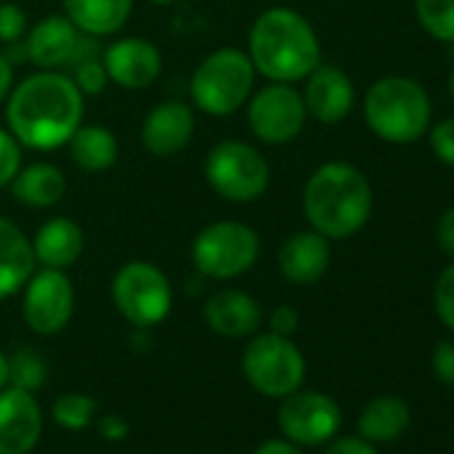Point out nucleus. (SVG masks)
Masks as SVG:
<instances>
[{"label": "nucleus", "instance_id": "obj_1", "mask_svg": "<svg viewBox=\"0 0 454 454\" xmlns=\"http://www.w3.org/2000/svg\"><path fill=\"white\" fill-rule=\"evenodd\" d=\"M86 97L65 70H35L14 83L6 99V129L27 150L49 153L67 145L83 123Z\"/></svg>", "mask_w": 454, "mask_h": 454}, {"label": "nucleus", "instance_id": "obj_2", "mask_svg": "<svg viewBox=\"0 0 454 454\" xmlns=\"http://www.w3.org/2000/svg\"><path fill=\"white\" fill-rule=\"evenodd\" d=\"M247 54L257 75L276 83H300L321 65V43L313 25L284 6L268 9L254 20Z\"/></svg>", "mask_w": 454, "mask_h": 454}, {"label": "nucleus", "instance_id": "obj_3", "mask_svg": "<svg viewBox=\"0 0 454 454\" xmlns=\"http://www.w3.org/2000/svg\"><path fill=\"white\" fill-rule=\"evenodd\" d=\"M374 206L369 179L345 160L318 166L302 190V208L310 231L324 239L345 241L369 222Z\"/></svg>", "mask_w": 454, "mask_h": 454}, {"label": "nucleus", "instance_id": "obj_4", "mask_svg": "<svg viewBox=\"0 0 454 454\" xmlns=\"http://www.w3.org/2000/svg\"><path fill=\"white\" fill-rule=\"evenodd\" d=\"M257 70L247 51L224 46L203 57L190 78V105L211 118L236 115L252 97Z\"/></svg>", "mask_w": 454, "mask_h": 454}, {"label": "nucleus", "instance_id": "obj_5", "mask_svg": "<svg viewBox=\"0 0 454 454\" xmlns=\"http://www.w3.org/2000/svg\"><path fill=\"white\" fill-rule=\"evenodd\" d=\"M366 126L390 145H409L427 131L430 99L425 89L403 75H390L366 91L364 99Z\"/></svg>", "mask_w": 454, "mask_h": 454}, {"label": "nucleus", "instance_id": "obj_6", "mask_svg": "<svg viewBox=\"0 0 454 454\" xmlns=\"http://www.w3.org/2000/svg\"><path fill=\"white\" fill-rule=\"evenodd\" d=\"M260 252V233L252 224L239 219H216L192 239L190 262L203 278L233 281L257 265Z\"/></svg>", "mask_w": 454, "mask_h": 454}, {"label": "nucleus", "instance_id": "obj_7", "mask_svg": "<svg viewBox=\"0 0 454 454\" xmlns=\"http://www.w3.org/2000/svg\"><path fill=\"white\" fill-rule=\"evenodd\" d=\"M206 184L227 203H254L270 187L268 158L244 139L216 142L203 160Z\"/></svg>", "mask_w": 454, "mask_h": 454}, {"label": "nucleus", "instance_id": "obj_8", "mask_svg": "<svg viewBox=\"0 0 454 454\" xmlns=\"http://www.w3.org/2000/svg\"><path fill=\"white\" fill-rule=\"evenodd\" d=\"M110 297L118 313L137 329H153L163 324L174 305L168 276L147 260H131L121 265L113 276Z\"/></svg>", "mask_w": 454, "mask_h": 454}, {"label": "nucleus", "instance_id": "obj_9", "mask_svg": "<svg viewBox=\"0 0 454 454\" xmlns=\"http://www.w3.org/2000/svg\"><path fill=\"white\" fill-rule=\"evenodd\" d=\"M249 385L268 398H286L302 387L305 380V356L292 342L276 332L252 334L241 358Z\"/></svg>", "mask_w": 454, "mask_h": 454}, {"label": "nucleus", "instance_id": "obj_10", "mask_svg": "<svg viewBox=\"0 0 454 454\" xmlns=\"http://www.w3.org/2000/svg\"><path fill=\"white\" fill-rule=\"evenodd\" d=\"M244 107L249 131L265 145H286L297 139L308 121L302 91H297L294 83L268 81L262 89L252 91Z\"/></svg>", "mask_w": 454, "mask_h": 454}, {"label": "nucleus", "instance_id": "obj_11", "mask_svg": "<svg viewBox=\"0 0 454 454\" xmlns=\"http://www.w3.org/2000/svg\"><path fill=\"white\" fill-rule=\"evenodd\" d=\"M73 310H75V286L67 270L35 268V273L22 289L25 324L41 337H51L70 324Z\"/></svg>", "mask_w": 454, "mask_h": 454}, {"label": "nucleus", "instance_id": "obj_12", "mask_svg": "<svg viewBox=\"0 0 454 454\" xmlns=\"http://www.w3.org/2000/svg\"><path fill=\"white\" fill-rule=\"evenodd\" d=\"M278 425L286 441L297 446H318L342 425V411L337 401L318 390H294L281 401Z\"/></svg>", "mask_w": 454, "mask_h": 454}, {"label": "nucleus", "instance_id": "obj_13", "mask_svg": "<svg viewBox=\"0 0 454 454\" xmlns=\"http://www.w3.org/2000/svg\"><path fill=\"white\" fill-rule=\"evenodd\" d=\"M102 65L107 70L110 83L126 91H142V89H150L160 78L163 54L153 41L129 35L102 49Z\"/></svg>", "mask_w": 454, "mask_h": 454}, {"label": "nucleus", "instance_id": "obj_14", "mask_svg": "<svg viewBox=\"0 0 454 454\" xmlns=\"http://www.w3.org/2000/svg\"><path fill=\"white\" fill-rule=\"evenodd\" d=\"M195 134V107L182 99H166L155 105L139 129L142 147L155 158L179 155Z\"/></svg>", "mask_w": 454, "mask_h": 454}, {"label": "nucleus", "instance_id": "obj_15", "mask_svg": "<svg viewBox=\"0 0 454 454\" xmlns=\"http://www.w3.org/2000/svg\"><path fill=\"white\" fill-rule=\"evenodd\" d=\"M43 433V414L33 393L6 385L0 390V454H30Z\"/></svg>", "mask_w": 454, "mask_h": 454}, {"label": "nucleus", "instance_id": "obj_16", "mask_svg": "<svg viewBox=\"0 0 454 454\" xmlns=\"http://www.w3.org/2000/svg\"><path fill=\"white\" fill-rule=\"evenodd\" d=\"M203 321L224 340H241L257 334L262 324V308L244 289H219L206 300Z\"/></svg>", "mask_w": 454, "mask_h": 454}, {"label": "nucleus", "instance_id": "obj_17", "mask_svg": "<svg viewBox=\"0 0 454 454\" xmlns=\"http://www.w3.org/2000/svg\"><path fill=\"white\" fill-rule=\"evenodd\" d=\"M308 115H313L318 123H340L350 115L353 102H356V89L353 81L334 65H318L308 78H305V91H302Z\"/></svg>", "mask_w": 454, "mask_h": 454}, {"label": "nucleus", "instance_id": "obj_18", "mask_svg": "<svg viewBox=\"0 0 454 454\" xmlns=\"http://www.w3.org/2000/svg\"><path fill=\"white\" fill-rule=\"evenodd\" d=\"M78 41L81 30L65 14L43 17L25 35L27 62L38 70H65L73 62Z\"/></svg>", "mask_w": 454, "mask_h": 454}, {"label": "nucleus", "instance_id": "obj_19", "mask_svg": "<svg viewBox=\"0 0 454 454\" xmlns=\"http://www.w3.org/2000/svg\"><path fill=\"white\" fill-rule=\"evenodd\" d=\"M332 262L329 239L316 231L289 236L278 249V270L294 286H313L324 278Z\"/></svg>", "mask_w": 454, "mask_h": 454}, {"label": "nucleus", "instance_id": "obj_20", "mask_svg": "<svg viewBox=\"0 0 454 454\" xmlns=\"http://www.w3.org/2000/svg\"><path fill=\"white\" fill-rule=\"evenodd\" d=\"M30 244H33L38 268L70 270L83 257L86 233H83V227L70 216H51L38 227Z\"/></svg>", "mask_w": 454, "mask_h": 454}, {"label": "nucleus", "instance_id": "obj_21", "mask_svg": "<svg viewBox=\"0 0 454 454\" xmlns=\"http://www.w3.org/2000/svg\"><path fill=\"white\" fill-rule=\"evenodd\" d=\"M35 268L30 236L9 216H0V302L20 294Z\"/></svg>", "mask_w": 454, "mask_h": 454}, {"label": "nucleus", "instance_id": "obj_22", "mask_svg": "<svg viewBox=\"0 0 454 454\" xmlns=\"http://www.w3.org/2000/svg\"><path fill=\"white\" fill-rule=\"evenodd\" d=\"M9 187L17 203L30 208H51L67 195V174L57 163L35 160L22 166Z\"/></svg>", "mask_w": 454, "mask_h": 454}, {"label": "nucleus", "instance_id": "obj_23", "mask_svg": "<svg viewBox=\"0 0 454 454\" xmlns=\"http://www.w3.org/2000/svg\"><path fill=\"white\" fill-rule=\"evenodd\" d=\"M134 14V0H65V17L91 38L118 35Z\"/></svg>", "mask_w": 454, "mask_h": 454}, {"label": "nucleus", "instance_id": "obj_24", "mask_svg": "<svg viewBox=\"0 0 454 454\" xmlns=\"http://www.w3.org/2000/svg\"><path fill=\"white\" fill-rule=\"evenodd\" d=\"M67 150L73 163L86 174L110 171L121 155L118 137L102 123H81L75 134L67 139Z\"/></svg>", "mask_w": 454, "mask_h": 454}, {"label": "nucleus", "instance_id": "obj_25", "mask_svg": "<svg viewBox=\"0 0 454 454\" xmlns=\"http://www.w3.org/2000/svg\"><path fill=\"white\" fill-rule=\"evenodd\" d=\"M411 411L403 398L398 395H380L361 411L358 430L361 438L369 443H390L409 427Z\"/></svg>", "mask_w": 454, "mask_h": 454}, {"label": "nucleus", "instance_id": "obj_26", "mask_svg": "<svg viewBox=\"0 0 454 454\" xmlns=\"http://www.w3.org/2000/svg\"><path fill=\"white\" fill-rule=\"evenodd\" d=\"M51 417L65 430H86L97 417V401L86 393H62L51 406Z\"/></svg>", "mask_w": 454, "mask_h": 454}, {"label": "nucleus", "instance_id": "obj_27", "mask_svg": "<svg viewBox=\"0 0 454 454\" xmlns=\"http://www.w3.org/2000/svg\"><path fill=\"white\" fill-rule=\"evenodd\" d=\"M414 12L435 41L454 43V0H414Z\"/></svg>", "mask_w": 454, "mask_h": 454}, {"label": "nucleus", "instance_id": "obj_28", "mask_svg": "<svg viewBox=\"0 0 454 454\" xmlns=\"http://www.w3.org/2000/svg\"><path fill=\"white\" fill-rule=\"evenodd\" d=\"M46 382V364L33 348H20L9 356V385L35 393Z\"/></svg>", "mask_w": 454, "mask_h": 454}, {"label": "nucleus", "instance_id": "obj_29", "mask_svg": "<svg viewBox=\"0 0 454 454\" xmlns=\"http://www.w3.org/2000/svg\"><path fill=\"white\" fill-rule=\"evenodd\" d=\"M73 83L78 86V91L83 97H99L110 78H107V70L102 65V57H94V59H83L78 65H73V73H70Z\"/></svg>", "mask_w": 454, "mask_h": 454}, {"label": "nucleus", "instance_id": "obj_30", "mask_svg": "<svg viewBox=\"0 0 454 454\" xmlns=\"http://www.w3.org/2000/svg\"><path fill=\"white\" fill-rule=\"evenodd\" d=\"M22 150H25V147L17 142V137H14L9 129L0 126V190L9 187L12 179H14V176L20 174V168L25 166Z\"/></svg>", "mask_w": 454, "mask_h": 454}, {"label": "nucleus", "instance_id": "obj_31", "mask_svg": "<svg viewBox=\"0 0 454 454\" xmlns=\"http://www.w3.org/2000/svg\"><path fill=\"white\" fill-rule=\"evenodd\" d=\"M30 20L20 4H0V43H17L27 35Z\"/></svg>", "mask_w": 454, "mask_h": 454}, {"label": "nucleus", "instance_id": "obj_32", "mask_svg": "<svg viewBox=\"0 0 454 454\" xmlns=\"http://www.w3.org/2000/svg\"><path fill=\"white\" fill-rule=\"evenodd\" d=\"M435 313L454 332V265H449L435 284Z\"/></svg>", "mask_w": 454, "mask_h": 454}, {"label": "nucleus", "instance_id": "obj_33", "mask_svg": "<svg viewBox=\"0 0 454 454\" xmlns=\"http://www.w3.org/2000/svg\"><path fill=\"white\" fill-rule=\"evenodd\" d=\"M430 147L438 160H443L446 166H454V118L441 121L430 131Z\"/></svg>", "mask_w": 454, "mask_h": 454}, {"label": "nucleus", "instance_id": "obj_34", "mask_svg": "<svg viewBox=\"0 0 454 454\" xmlns=\"http://www.w3.org/2000/svg\"><path fill=\"white\" fill-rule=\"evenodd\" d=\"M433 374L443 385H454V342H438L433 348Z\"/></svg>", "mask_w": 454, "mask_h": 454}, {"label": "nucleus", "instance_id": "obj_35", "mask_svg": "<svg viewBox=\"0 0 454 454\" xmlns=\"http://www.w3.org/2000/svg\"><path fill=\"white\" fill-rule=\"evenodd\" d=\"M300 329V313L289 305H281L270 313V332L281 337H292Z\"/></svg>", "mask_w": 454, "mask_h": 454}, {"label": "nucleus", "instance_id": "obj_36", "mask_svg": "<svg viewBox=\"0 0 454 454\" xmlns=\"http://www.w3.org/2000/svg\"><path fill=\"white\" fill-rule=\"evenodd\" d=\"M97 427H99L102 438L105 441H113V443H118V441H123L129 435V422L121 414H105Z\"/></svg>", "mask_w": 454, "mask_h": 454}, {"label": "nucleus", "instance_id": "obj_37", "mask_svg": "<svg viewBox=\"0 0 454 454\" xmlns=\"http://www.w3.org/2000/svg\"><path fill=\"white\" fill-rule=\"evenodd\" d=\"M324 454H377V449L364 438H340Z\"/></svg>", "mask_w": 454, "mask_h": 454}, {"label": "nucleus", "instance_id": "obj_38", "mask_svg": "<svg viewBox=\"0 0 454 454\" xmlns=\"http://www.w3.org/2000/svg\"><path fill=\"white\" fill-rule=\"evenodd\" d=\"M435 236H438V247H441L449 257H454V208H449V211L441 216Z\"/></svg>", "mask_w": 454, "mask_h": 454}, {"label": "nucleus", "instance_id": "obj_39", "mask_svg": "<svg viewBox=\"0 0 454 454\" xmlns=\"http://www.w3.org/2000/svg\"><path fill=\"white\" fill-rule=\"evenodd\" d=\"M14 65L4 57V51H0V105H6L12 89H14Z\"/></svg>", "mask_w": 454, "mask_h": 454}, {"label": "nucleus", "instance_id": "obj_40", "mask_svg": "<svg viewBox=\"0 0 454 454\" xmlns=\"http://www.w3.org/2000/svg\"><path fill=\"white\" fill-rule=\"evenodd\" d=\"M254 454H302L292 441H265Z\"/></svg>", "mask_w": 454, "mask_h": 454}, {"label": "nucleus", "instance_id": "obj_41", "mask_svg": "<svg viewBox=\"0 0 454 454\" xmlns=\"http://www.w3.org/2000/svg\"><path fill=\"white\" fill-rule=\"evenodd\" d=\"M9 385V356L0 350V390Z\"/></svg>", "mask_w": 454, "mask_h": 454}, {"label": "nucleus", "instance_id": "obj_42", "mask_svg": "<svg viewBox=\"0 0 454 454\" xmlns=\"http://www.w3.org/2000/svg\"><path fill=\"white\" fill-rule=\"evenodd\" d=\"M451 97H454V70H451Z\"/></svg>", "mask_w": 454, "mask_h": 454}]
</instances>
